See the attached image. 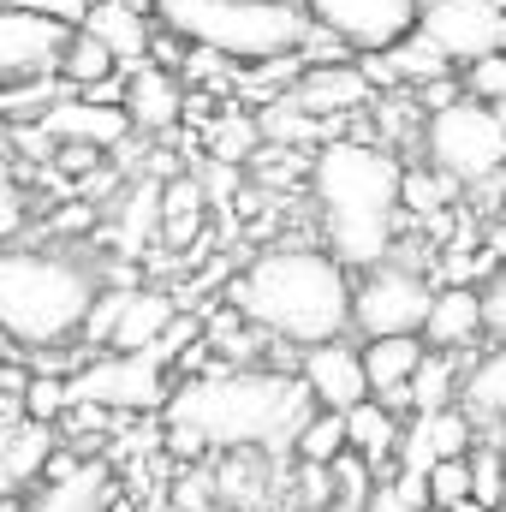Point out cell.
<instances>
[{
  "label": "cell",
  "instance_id": "obj_41",
  "mask_svg": "<svg viewBox=\"0 0 506 512\" xmlns=\"http://www.w3.org/2000/svg\"><path fill=\"white\" fill-rule=\"evenodd\" d=\"M161 512H185V507H173V501H167V507H161Z\"/></svg>",
  "mask_w": 506,
  "mask_h": 512
},
{
  "label": "cell",
  "instance_id": "obj_31",
  "mask_svg": "<svg viewBox=\"0 0 506 512\" xmlns=\"http://www.w3.org/2000/svg\"><path fill=\"white\" fill-rule=\"evenodd\" d=\"M453 191H459V185H453L447 173H435L429 161H423L417 173H405V185H399V197H405L411 215H435L441 203H453Z\"/></svg>",
  "mask_w": 506,
  "mask_h": 512
},
{
  "label": "cell",
  "instance_id": "obj_37",
  "mask_svg": "<svg viewBox=\"0 0 506 512\" xmlns=\"http://www.w3.org/2000/svg\"><path fill=\"white\" fill-rule=\"evenodd\" d=\"M364 512H417L399 501V489H393V477H381L376 489H370V501H364Z\"/></svg>",
  "mask_w": 506,
  "mask_h": 512
},
{
  "label": "cell",
  "instance_id": "obj_40",
  "mask_svg": "<svg viewBox=\"0 0 506 512\" xmlns=\"http://www.w3.org/2000/svg\"><path fill=\"white\" fill-rule=\"evenodd\" d=\"M316 512H364V501H328V507H316Z\"/></svg>",
  "mask_w": 506,
  "mask_h": 512
},
{
  "label": "cell",
  "instance_id": "obj_27",
  "mask_svg": "<svg viewBox=\"0 0 506 512\" xmlns=\"http://www.w3.org/2000/svg\"><path fill=\"white\" fill-rule=\"evenodd\" d=\"M256 126H262V143H274V149H298V143H316V137L328 131L316 114H304L292 96H274V102H262Z\"/></svg>",
  "mask_w": 506,
  "mask_h": 512
},
{
  "label": "cell",
  "instance_id": "obj_17",
  "mask_svg": "<svg viewBox=\"0 0 506 512\" xmlns=\"http://www.w3.org/2000/svg\"><path fill=\"white\" fill-rule=\"evenodd\" d=\"M84 30L102 36L120 66H143L149 48H155V12H143V6H131V0H90Z\"/></svg>",
  "mask_w": 506,
  "mask_h": 512
},
{
  "label": "cell",
  "instance_id": "obj_34",
  "mask_svg": "<svg viewBox=\"0 0 506 512\" xmlns=\"http://www.w3.org/2000/svg\"><path fill=\"white\" fill-rule=\"evenodd\" d=\"M465 96H477L489 108H506V54H489V60L465 66Z\"/></svg>",
  "mask_w": 506,
  "mask_h": 512
},
{
  "label": "cell",
  "instance_id": "obj_7",
  "mask_svg": "<svg viewBox=\"0 0 506 512\" xmlns=\"http://www.w3.org/2000/svg\"><path fill=\"white\" fill-rule=\"evenodd\" d=\"M429 304H435V286L429 274L405 268V262H376V268H358L352 280V328L364 340H381V334H423L429 322Z\"/></svg>",
  "mask_w": 506,
  "mask_h": 512
},
{
  "label": "cell",
  "instance_id": "obj_24",
  "mask_svg": "<svg viewBox=\"0 0 506 512\" xmlns=\"http://www.w3.org/2000/svg\"><path fill=\"white\" fill-rule=\"evenodd\" d=\"M459 405H465L477 423H495V417H506V340L489 352V358H477V364H471Z\"/></svg>",
  "mask_w": 506,
  "mask_h": 512
},
{
  "label": "cell",
  "instance_id": "obj_22",
  "mask_svg": "<svg viewBox=\"0 0 506 512\" xmlns=\"http://www.w3.org/2000/svg\"><path fill=\"white\" fill-rule=\"evenodd\" d=\"M453 358H459V352H435V346H429V358L417 364V376H411V387H405V411H417V417H435V411L459 405L465 376L453 370Z\"/></svg>",
  "mask_w": 506,
  "mask_h": 512
},
{
  "label": "cell",
  "instance_id": "obj_33",
  "mask_svg": "<svg viewBox=\"0 0 506 512\" xmlns=\"http://www.w3.org/2000/svg\"><path fill=\"white\" fill-rule=\"evenodd\" d=\"M24 227H30V191H24L18 173L0 161V245H18Z\"/></svg>",
  "mask_w": 506,
  "mask_h": 512
},
{
  "label": "cell",
  "instance_id": "obj_20",
  "mask_svg": "<svg viewBox=\"0 0 506 512\" xmlns=\"http://www.w3.org/2000/svg\"><path fill=\"white\" fill-rule=\"evenodd\" d=\"M399 429H405V423H399V411H393L387 399H376V393H370L364 405H352V411H346V435H352V453H364L376 471L387 465V459H393V453H399ZM381 477H387V471H381ZM381 477H376V483H381Z\"/></svg>",
  "mask_w": 506,
  "mask_h": 512
},
{
  "label": "cell",
  "instance_id": "obj_8",
  "mask_svg": "<svg viewBox=\"0 0 506 512\" xmlns=\"http://www.w3.org/2000/svg\"><path fill=\"white\" fill-rule=\"evenodd\" d=\"M417 30L453 66L489 60V54H506V0H423Z\"/></svg>",
  "mask_w": 506,
  "mask_h": 512
},
{
  "label": "cell",
  "instance_id": "obj_13",
  "mask_svg": "<svg viewBox=\"0 0 506 512\" xmlns=\"http://www.w3.org/2000/svg\"><path fill=\"white\" fill-rule=\"evenodd\" d=\"M131 114L126 108H102V102H90V96H60V102H48L42 108V137H54V143H90V149H120L131 137Z\"/></svg>",
  "mask_w": 506,
  "mask_h": 512
},
{
  "label": "cell",
  "instance_id": "obj_23",
  "mask_svg": "<svg viewBox=\"0 0 506 512\" xmlns=\"http://www.w3.org/2000/svg\"><path fill=\"white\" fill-rule=\"evenodd\" d=\"M60 84L66 90H90V84H102V78H114L120 72V60H114V48L102 42V36H90V30H72L66 36V48H60Z\"/></svg>",
  "mask_w": 506,
  "mask_h": 512
},
{
  "label": "cell",
  "instance_id": "obj_26",
  "mask_svg": "<svg viewBox=\"0 0 506 512\" xmlns=\"http://www.w3.org/2000/svg\"><path fill=\"white\" fill-rule=\"evenodd\" d=\"M352 447V435H346V411H310L304 423H298V435H292V453L304 459V465H334L340 453Z\"/></svg>",
  "mask_w": 506,
  "mask_h": 512
},
{
  "label": "cell",
  "instance_id": "obj_10",
  "mask_svg": "<svg viewBox=\"0 0 506 512\" xmlns=\"http://www.w3.org/2000/svg\"><path fill=\"white\" fill-rule=\"evenodd\" d=\"M66 24L18 6V0H0V84L6 78H48L60 66V48H66Z\"/></svg>",
  "mask_w": 506,
  "mask_h": 512
},
{
  "label": "cell",
  "instance_id": "obj_21",
  "mask_svg": "<svg viewBox=\"0 0 506 512\" xmlns=\"http://www.w3.org/2000/svg\"><path fill=\"white\" fill-rule=\"evenodd\" d=\"M167 322H173V304L161 298V292H126V304H120V322H114V340H108V352H149L161 334H167Z\"/></svg>",
  "mask_w": 506,
  "mask_h": 512
},
{
  "label": "cell",
  "instance_id": "obj_35",
  "mask_svg": "<svg viewBox=\"0 0 506 512\" xmlns=\"http://www.w3.org/2000/svg\"><path fill=\"white\" fill-rule=\"evenodd\" d=\"M18 6H30V12H42L66 30H84V18H90V0H18Z\"/></svg>",
  "mask_w": 506,
  "mask_h": 512
},
{
  "label": "cell",
  "instance_id": "obj_11",
  "mask_svg": "<svg viewBox=\"0 0 506 512\" xmlns=\"http://www.w3.org/2000/svg\"><path fill=\"white\" fill-rule=\"evenodd\" d=\"M298 382L322 411H352L370 399V376H364V352L352 340H322L298 352Z\"/></svg>",
  "mask_w": 506,
  "mask_h": 512
},
{
  "label": "cell",
  "instance_id": "obj_16",
  "mask_svg": "<svg viewBox=\"0 0 506 512\" xmlns=\"http://www.w3.org/2000/svg\"><path fill=\"white\" fill-rule=\"evenodd\" d=\"M423 358H429V340H423V334H381V340H364L370 393L399 411V405H405V387H411V376H417Z\"/></svg>",
  "mask_w": 506,
  "mask_h": 512
},
{
  "label": "cell",
  "instance_id": "obj_30",
  "mask_svg": "<svg viewBox=\"0 0 506 512\" xmlns=\"http://www.w3.org/2000/svg\"><path fill=\"white\" fill-rule=\"evenodd\" d=\"M72 411V382L66 376H30V387H24V417L30 423H60Z\"/></svg>",
  "mask_w": 506,
  "mask_h": 512
},
{
  "label": "cell",
  "instance_id": "obj_36",
  "mask_svg": "<svg viewBox=\"0 0 506 512\" xmlns=\"http://www.w3.org/2000/svg\"><path fill=\"white\" fill-rule=\"evenodd\" d=\"M483 310H489V334L506 340V262L489 274V286H483Z\"/></svg>",
  "mask_w": 506,
  "mask_h": 512
},
{
  "label": "cell",
  "instance_id": "obj_18",
  "mask_svg": "<svg viewBox=\"0 0 506 512\" xmlns=\"http://www.w3.org/2000/svg\"><path fill=\"white\" fill-rule=\"evenodd\" d=\"M24 512H114V483H108V465H72L66 477H48Z\"/></svg>",
  "mask_w": 506,
  "mask_h": 512
},
{
  "label": "cell",
  "instance_id": "obj_4",
  "mask_svg": "<svg viewBox=\"0 0 506 512\" xmlns=\"http://www.w3.org/2000/svg\"><path fill=\"white\" fill-rule=\"evenodd\" d=\"M102 298V268L54 245H0V328L18 352H60L84 340Z\"/></svg>",
  "mask_w": 506,
  "mask_h": 512
},
{
  "label": "cell",
  "instance_id": "obj_32",
  "mask_svg": "<svg viewBox=\"0 0 506 512\" xmlns=\"http://www.w3.org/2000/svg\"><path fill=\"white\" fill-rule=\"evenodd\" d=\"M471 495V453L465 459H435L429 465V507L447 512L453 501H465Z\"/></svg>",
  "mask_w": 506,
  "mask_h": 512
},
{
  "label": "cell",
  "instance_id": "obj_9",
  "mask_svg": "<svg viewBox=\"0 0 506 512\" xmlns=\"http://www.w3.org/2000/svg\"><path fill=\"white\" fill-rule=\"evenodd\" d=\"M304 6L322 30L352 42V54H387L417 30V12H423V0H304Z\"/></svg>",
  "mask_w": 506,
  "mask_h": 512
},
{
  "label": "cell",
  "instance_id": "obj_25",
  "mask_svg": "<svg viewBox=\"0 0 506 512\" xmlns=\"http://www.w3.org/2000/svg\"><path fill=\"white\" fill-rule=\"evenodd\" d=\"M387 60H393L399 90H423V84H435V78H453V60H447L423 30H411L405 42H393V48H387Z\"/></svg>",
  "mask_w": 506,
  "mask_h": 512
},
{
  "label": "cell",
  "instance_id": "obj_39",
  "mask_svg": "<svg viewBox=\"0 0 506 512\" xmlns=\"http://www.w3.org/2000/svg\"><path fill=\"white\" fill-rule=\"evenodd\" d=\"M447 512H489V507H483L477 495H465V501H453V507H447Z\"/></svg>",
  "mask_w": 506,
  "mask_h": 512
},
{
  "label": "cell",
  "instance_id": "obj_5",
  "mask_svg": "<svg viewBox=\"0 0 506 512\" xmlns=\"http://www.w3.org/2000/svg\"><path fill=\"white\" fill-rule=\"evenodd\" d=\"M155 24L185 48L227 54L233 66L298 54V42L310 36V12L286 0H155Z\"/></svg>",
  "mask_w": 506,
  "mask_h": 512
},
{
  "label": "cell",
  "instance_id": "obj_19",
  "mask_svg": "<svg viewBox=\"0 0 506 512\" xmlns=\"http://www.w3.org/2000/svg\"><path fill=\"white\" fill-rule=\"evenodd\" d=\"M48 459H54V429L48 423L0 429V495H18L30 477H42Z\"/></svg>",
  "mask_w": 506,
  "mask_h": 512
},
{
  "label": "cell",
  "instance_id": "obj_38",
  "mask_svg": "<svg viewBox=\"0 0 506 512\" xmlns=\"http://www.w3.org/2000/svg\"><path fill=\"white\" fill-rule=\"evenodd\" d=\"M12 358H18V340H12V334L0 328V364H12Z\"/></svg>",
  "mask_w": 506,
  "mask_h": 512
},
{
  "label": "cell",
  "instance_id": "obj_43",
  "mask_svg": "<svg viewBox=\"0 0 506 512\" xmlns=\"http://www.w3.org/2000/svg\"><path fill=\"white\" fill-rule=\"evenodd\" d=\"M501 512H506V507H501Z\"/></svg>",
  "mask_w": 506,
  "mask_h": 512
},
{
  "label": "cell",
  "instance_id": "obj_29",
  "mask_svg": "<svg viewBox=\"0 0 506 512\" xmlns=\"http://www.w3.org/2000/svg\"><path fill=\"white\" fill-rule=\"evenodd\" d=\"M471 495H477L489 512L506 507V459H501V441L471 447Z\"/></svg>",
  "mask_w": 506,
  "mask_h": 512
},
{
  "label": "cell",
  "instance_id": "obj_12",
  "mask_svg": "<svg viewBox=\"0 0 506 512\" xmlns=\"http://www.w3.org/2000/svg\"><path fill=\"white\" fill-rule=\"evenodd\" d=\"M304 114H316L322 126H340L346 114H364V108H376V84L364 78V66L358 60H334V66H304L298 72V84L286 90Z\"/></svg>",
  "mask_w": 506,
  "mask_h": 512
},
{
  "label": "cell",
  "instance_id": "obj_1",
  "mask_svg": "<svg viewBox=\"0 0 506 512\" xmlns=\"http://www.w3.org/2000/svg\"><path fill=\"white\" fill-rule=\"evenodd\" d=\"M405 167L399 155L376 143V137H328L310 161V191L322 209V233L328 251L346 268H376L393 256V233H399V197Z\"/></svg>",
  "mask_w": 506,
  "mask_h": 512
},
{
  "label": "cell",
  "instance_id": "obj_3",
  "mask_svg": "<svg viewBox=\"0 0 506 512\" xmlns=\"http://www.w3.org/2000/svg\"><path fill=\"white\" fill-rule=\"evenodd\" d=\"M316 411L298 370H203L191 382H173L167 393V423L203 429L215 453H245V447H280L298 435V423Z\"/></svg>",
  "mask_w": 506,
  "mask_h": 512
},
{
  "label": "cell",
  "instance_id": "obj_28",
  "mask_svg": "<svg viewBox=\"0 0 506 512\" xmlns=\"http://www.w3.org/2000/svg\"><path fill=\"white\" fill-rule=\"evenodd\" d=\"M256 143H262L256 114H227V120H215V126H209V155H215V161H233V167H245Z\"/></svg>",
  "mask_w": 506,
  "mask_h": 512
},
{
  "label": "cell",
  "instance_id": "obj_2",
  "mask_svg": "<svg viewBox=\"0 0 506 512\" xmlns=\"http://www.w3.org/2000/svg\"><path fill=\"white\" fill-rule=\"evenodd\" d=\"M227 298L251 328L292 352L352 334V268L334 251H262L239 268Z\"/></svg>",
  "mask_w": 506,
  "mask_h": 512
},
{
  "label": "cell",
  "instance_id": "obj_15",
  "mask_svg": "<svg viewBox=\"0 0 506 512\" xmlns=\"http://www.w3.org/2000/svg\"><path fill=\"white\" fill-rule=\"evenodd\" d=\"M126 114L137 131H173L185 114V84L173 66H126Z\"/></svg>",
  "mask_w": 506,
  "mask_h": 512
},
{
  "label": "cell",
  "instance_id": "obj_42",
  "mask_svg": "<svg viewBox=\"0 0 506 512\" xmlns=\"http://www.w3.org/2000/svg\"><path fill=\"white\" fill-rule=\"evenodd\" d=\"M501 459H506V441H501Z\"/></svg>",
  "mask_w": 506,
  "mask_h": 512
},
{
  "label": "cell",
  "instance_id": "obj_14",
  "mask_svg": "<svg viewBox=\"0 0 506 512\" xmlns=\"http://www.w3.org/2000/svg\"><path fill=\"white\" fill-rule=\"evenodd\" d=\"M489 334V310H483V286H435V304H429V322H423V340L435 352H471L477 340Z\"/></svg>",
  "mask_w": 506,
  "mask_h": 512
},
{
  "label": "cell",
  "instance_id": "obj_6",
  "mask_svg": "<svg viewBox=\"0 0 506 512\" xmlns=\"http://www.w3.org/2000/svg\"><path fill=\"white\" fill-rule=\"evenodd\" d=\"M423 161L453 185H489L506 173V120L489 102L459 96L453 108L423 114Z\"/></svg>",
  "mask_w": 506,
  "mask_h": 512
}]
</instances>
